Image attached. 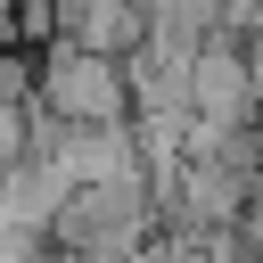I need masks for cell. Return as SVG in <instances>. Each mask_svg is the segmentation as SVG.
Returning <instances> with one entry per match:
<instances>
[{"instance_id":"1","label":"cell","mask_w":263,"mask_h":263,"mask_svg":"<svg viewBox=\"0 0 263 263\" xmlns=\"http://www.w3.org/2000/svg\"><path fill=\"white\" fill-rule=\"evenodd\" d=\"M41 107L58 123H132V74H123V58L49 41V58H41Z\"/></svg>"},{"instance_id":"2","label":"cell","mask_w":263,"mask_h":263,"mask_svg":"<svg viewBox=\"0 0 263 263\" xmlns=\"http://www.w3.org/2000/svg\"><path fill=\"white\" fill-rule=\"evenodd\" d=\"M0 49H8V41H0Z\"/></svg>"}]
</instances>
